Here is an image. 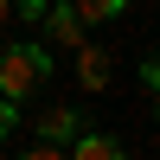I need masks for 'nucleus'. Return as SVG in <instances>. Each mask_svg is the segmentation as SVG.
<instances>
[{"label": "nucleus", "instance_id": "obj_4", "mask_svg": "<svg viewBox=\"0 0 160 160\" xmlns=\"http://www.w3.org/2000/svg\"><path fill=\"white\" fill-rule=\"evenodd\" d=\"M64 154H77V160H122V141L115 135H71Z\"/></svg>", "mask_w": 160, "mask_h": 160}, {"label": "nucleus", "instance_id": "obj_6", "mask_svg": "<svg viewBox=\"0 0 160 160\" xmlns=\"http://www.w3.org/2000/svg\"><path fill=\"white\" fill-rule=\"evenodd\" d=\"M71 7H77V19H115L128 0H71Z\"/></svg>", "mask_w": 160, "mask_h": 160}, {"label": "nucleus", "instance_id": "obj_11", "mask_svg": "<svg viewBox=\"0 0 160 160\" xmlns=\"http://www.w3.org/2000/svg\"><path fill=\"white\" fill-rule=\"evenodd\" d=\"M154 115H160V109H154Z\"/></svg>", "mask_w": 160, "mask_h": 160}, {"label": "nucleus", "instance_id": "obj_3", "mask_svg": "<svg viewBox=\"0 0 160 160\" xmlns=\"http://www.w3.org/2000/svg\"><path fill=\"white\" fill-rule=\"evenodd\" d=\"M77 77H83V90H109V51L102 45H77Z\"/></svg>", "mask_w": 160, "mask_h": 160}, {"label": "nucleus", "instance_id": "obj_7", "mask_svg": "<svg viewBox=\"0 0 160 160\" xmlns=\"http://www.w3.org/2000/svg\"><path fill=\"white\" fill-rule=\"evenodd\" d=\"M13 122H19V102H13V96H0V141L13 135Z\"/></svg>", "mask_w": 160, "mask_h": 160}, {"label": "nucleus", "instance_id": "obj_9", "mask_svg": "<svg viewBox=\"0 0 160 160\" xmlns=\"http://www.w3.org/2000/svg\"><path fill=\"white\" fill-rule=\"evenodd\" d=\"M141 77H148V90H160V51H154L148 64H141Z\"/></svg>", "mask_w": 160, "mask_h": 160}, {"label": "nucleus", "instance_id": "obj_5", "mask_svg": "<svg viewBox=\"0 0 160 160\" xmlns=\"http://www.w3.org/2000/svg\"><path fill=\"white\" fill-rule=\"evenodd\" d=\"M77 135V109H45L38 115V141H71Z\"/></svg>", "mask_w": 160, "mask_h": 160}, {"label": "nucleus", "instance_id": "obj_1", "mask_svg": "<svg viewBox=\"0 0 160 160\" xmlns=\"http://www.w3.org/2000/svg\"><path fill=\"white\" fill-rule=\"evenodd\" d=\"M45 71H51V58L38 45H7V51H0V96L26 102L38 83H45Z\"/></svg>", "mask_w": 160, "mask_h": 160}, {"label": "nucleus", "instance_id": "obj_10", "mask_svg": "<svg viewBox=\"0 0 160 160\" xmlns=\"http://www.w3.org/2000/svg\"><path fill=\"white\" fill-rule=\"evenodd\" d=\"M7 19H13V0H0V26H7Z\"/></svg>", "mask_w": 160, "mask_h": 160}, {"label": "nucleus", "instance_id": "obj_2", "mask_svg": "<svg viewBox=\"0 0 160 160\" xmlns=\"http://www.w3.org/2000/svg\"><path fill=\"white\" fill-rule=\"evenodd\" d=\"M38 19H45L51 45H83V19H77V7H45Z\"/></svg>", "mask_w": 160, "mask_h": 160}, {"label": "nucleus", "instance_id": "obj_8", "mask_svg": "<svg viewBox=\"0 0 160 160\" xmlns=\"http://www.w3.org/2000/svg\"><path fill=\"white\" fill-rule=\"evenodd\" d=\"M45 7H51V0H13V13H19V19H38Z\"/></svg>", "mask_w": 160, "mask_h": 160}]
</instances>
